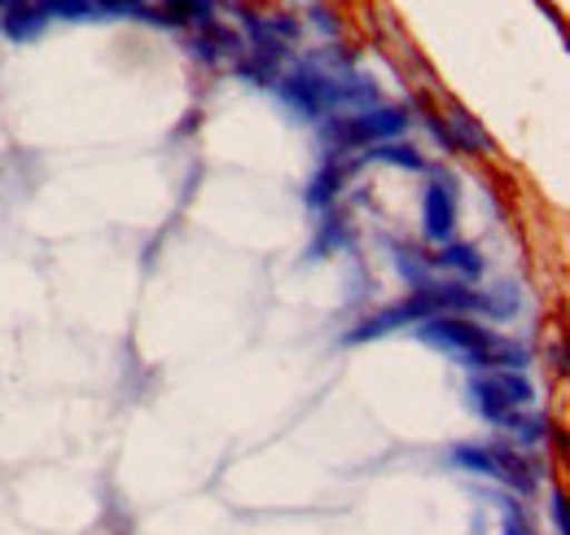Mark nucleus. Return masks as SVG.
I'll list each match as a JSON object with an SVG mask.
<instances>
[{
	"instance_id": "12",
	"label": "nucleus",
	"mask_w": 570,
	"mask_h": 535,
	"mask_svg": "<svg viewBox=\"0 0 570 535\" xmlns=\"http://www.w3.org/2000/svg\"><path fill=\"white\" fill-rule=\"evenodd\" d=\"M497 430L504 435V444L522 448V453H540L549 439H553V421L540 412V408H518L509 412L504 421H497Z\"/></svg>"
},
{
	"instance_id": "6",
	"label": "nucleus",
	"mask_w": 570,
	"mask_h": 535,
	"mask_svg": "<svg viewBox=\"0 0 570 535\" xmlns=\"http://www.w3.org/2000/svg\"><path fill=\"white\" fill-rule=\"evenodd\" d=\"M422 237L430 246L456 242V185L439 167H430V181L422 189Z\"/></svg>"
},
{
	"instance_id": "11",
	"label": "nucleus",
	"mask_w": 570,
	"mask_h": 535,
	"mask_svg": "<svg viewBox=\"0 0 570 535\" xmlns=\"http://www.w3.org/2000/svg\"><path fill=\"white\" fill-rule=\"evenodd\" d=\"M426 260L434 281H456V285H479L483 281V255L470 242H443Z\"/></svg>"
},
{
	"instance_id": "15",
	"label": "nucleus",
	"mask_w": 570,
	"mask_h": 535,
	"mask_svg": "<svg viewBox=\"0 0 570 535\" xmlns=\"http://www.w3.org/2000/svg\"><path fill=\"white\" fill-rule=\"evenodd\" d=\"M356 163H386V167H400V172H430V158L413 145V140H382V145H373V149H364L356 154Z\"/></svg>"
},
{
	"instance_id": "4",
	"label": "nucleus",
	"mask_w": 570,
	"mask_h": 535,
	"mask_svg": "<svg viewBox=\"0 0 570 535\" xmlns=\"http://www.w3.org/2000/svg\"><path fill=\"white\" fill-rule=\"evenodd\" d=\"M448 461L465 474H479V478H492V483H504L509 492L527 496L544 483V466L535 453H522L504 439H488V444H456L448 448Z\"/></svg>"
},
{
	"instance_id": "7",
	"label": "nucleus",
	"mask_w": 570,
	"mask_h": 535,
	"mask_svg": "<svg viewBox=\"0 0 570 535\" xmlns=\"http://www.w3.org/2000/svg\"><path fill=\"white\" fill-rule=\"evenodd\" d=\"M237 13V22H242V40H250V45H285V49H294L298 40H303V18H294V13H285V9H250V4H237L233 9Z\"/></svg>"
},
{
	"instance_id": "21",
	"label": "nucleus",
	"mask_w": 570,
	"mask_h": 535,
	"mask_svg": "<svg viewBox=\"0 0 570 535\" xmlns=\"http://www.w3.org/2000/svg\"><path fill=\"white\" fill-rule=\"evenodd\" d=\"M549 518H553V535H570L567 496H562V492H553V496H549Z\"/></svg>"
},
{
	"instance_id": "3",
	"label": "nucleus",
	"mask_w": 570,
	"mask_h": 535,
	"mask_svg": "<svg viewBox=\"0 0 570 535\" xmlns=\"http://www.w3.org/2000/svg\"><path fill=\"white\" fill-rule=\"evenodd\" d=\"M413 128V110L409 106H364V110H347V115H330L321 119V145L325 158H352L364 154L382 140H400Z\"/></svg>"
},
{
	"instance_id": "1",
	"label": "nucleus",
	"mask_w": 570,
	"mask_h": 535,
	"mask_svg": "<svg viewBox=\"0 0 570 535\" xmlns=\"http://www.w3.org/2000/svg\"><path fill=\"white\" fill-rule=\"evenodd\" d=\"M277 101L294 119L303 124H321L330 115H347V110H364L377 106V79H368L356 70V54L352 49H312L303 58H289L282 79L273 84Z\"/></svg>"
},
{
	"instance_id": "5",
	"label": "nucleus",
	"mask_w": 570,
	"mask_h": 535,
	"mask_svg": "<svg viewBox=\"0 0 570 535\" xmlns=\"http://www.w3.org/2000/svg\"><path fill=\"white\" fill-rule=\"evenodd\" d=\"M465 400H470V408H474L488 426H497V421H504V417L518 412V408H535V382H531L527 373H513V369L470 373Z\"/></svg>"
},
{
	"instance_id": "17",
	"label": "nucleus",
	"mask_w": 570,
	"mask_h": 535,
	"mask_svg": "<svg viewBox=\"0 0 570 535\" xmlns=\"http://www.w3.org/2000/svg\"><path fill=\"white\" fill-rule=\"evenodd\" d=\"M391 255H395V268H400V276H409V285L413 290H422L434 281V272H430V260L422 251H413V246H404V242H391Z\"/></svg>"
},
{
	"instance_id": "2",
	"label": "nucleus",
	"mask_w": 570,
	"mask_h": 535,
	"mask_svg": "<svg viewBox=\"0 0 570 535\" xmlns=\"http://www.w3.org/2000/svg\"><path fill=\"white\" fill-rule=\"evenodd\" d=\"M413 334L434 351L452 356L456 364H465L470 373H492V369L527 373L531 369V347L522 338L500 334L474 317H430L422 325H413Z\"/></svg>"
},
{
	"instance_id": "10",
	"label": "nucleus",
	"mask_w": 570,
	"mask_h": 535,
	"mask_svg": "<svg viewBox=\"0 0 570 535\" xmlns=\"http://www.w3.org/2000/svg\"><path fill=\"white\" fill-rule=\"evenodd\" d=\"M185 49H189V58H198L203 67H233V62L246 54V40H242L237 27L215 22V27H207V31H194Z\"/></svg>"
},
{
	"instance_id": "22",
	"label": "nucleus",
	"mask_w": 570,
	"mask_h": 535,
	"mask_svg": "<svg viewBox=\"0 0 570 535\" xmlns=\"http://www.w3.org/2000/svg\"><path fill=\"white\" fill-rule=\"evenodd\" d=\"M504 535H535V532H527V527H522V518H518V514H513V518H509V523H504Z\"/></svg>"
},
{
	"instance_id": "13",
	"label": "nucleus",
	"mask_w": 570,
	"mask_h": 535,
	"mask_svg": "<svg viewBox=\"0 0 570 535\" xmlns=\"http://www.w3.org/2000/svg\"><path fill=\"white\" fill-rule=\"evenodd\" d=\"M49 27V18L40 13L36 0H0V31L13 40V45H31L40 40Z\"/></svg>"
},
{
	"instance_id": "16",
	"label": "nucleus",
	"mask_w": 570,
	"mask_h": 535,
	"mask_svg": "<svg viewBox=\"0 0 570 535\" xmlns=\"http://www.w3.org/2000/svg\"><path fill=\"white\" fill-rule=\"evenodd\" d=\"M347 246H352V224H347V215H330V211H325L321 233H316V242H312V260L334 255V251H347Z\"/></svg>"
},
{
	"instance_id": "19",
	"label": "nucleus",
	"mask_w": 570,
	"mask_h": 535,
	"mask_svg": "<svg viewBox=\"0 0 570 535\" xmlns=\"http://www.w3.org/2000/svg\"><path fill=\"white\" fill-rule=\"evenodd\" d=\"M303 27H316L321 36H330V40H338L343 36V18L330 9V4H312L307 9V18H303Z\"/></svg>"
},
{
	"instance_id": "9",
	"label": "nucleus",
	"mask_w": 570,
	"mask_h": 535,
	"mask_svg": "<svg viewBox=\"0 0 570 535\" xmlns=\"http://www.w3.org/2000/svg\"><path fill=\"white\" fill-rule=\"evenodd\" d=\"M356 167H360L356 158H325L312 172V181L303 185V206L316 211V215H325L330 206H338V198H343V189H347V181H352Z\"/></svg>"
},
{
	"instance_id": "14",
	"label": "nucleus",
	"mask_w": 570,
	"mask_h": 535,
	"mask_svg": "<svg viewBox=\"0 0 570 535\" xmlns=\"http://www.w3.org/2000/svg\"><path fill=\"white\" fill-rule=\"evenodd\" d=\"M443 128H448V140H452L456 154H497V140L483 133V124L461 106H452L443 115Z\"/></svg>"
},
{
	"instance_id": "8",
	"label": "nucleus",
	"mask_w": 570,
	"mask_h": 535,
	"mask_svg": "<svg viewBox=\"0 0 570 535\" xmlns=\"http://www.w3.org/2000/svg\"><path fill=\"white\" fill-rule=\"evenodd\" d=\"M137 18L167 31H207L219 22V0H158L154 9L145 4Z\"/></svg>"
},
{
	"instance_id": "18",
	"label": "nucleus",
	"mask_w": 570,
	"mask_h": 535,
	"mask_svg": "<svg viewBox=\"0 0 570 535\" xmlns=\"http://www.w3.org/2000/svg\"><path fill=\"white\" fill-rule=\"evenodd\" d=\"M36 4L49 22L53 18H62V22H88L92 18V0H36Z\"/></svg>"
},
{
	"instance_id": "20",
	"label": "nucleus",
	"mask_w": 570,
	"mask_h": 535,
	"mask_svg": "<svg viewBox=\"0 0 570 535\" xmlns=\"http://www.w3.org/2000/svg\"><path fill=\"white\" fill-rule=\"evenodd\" d=\"M145 0H92V18H137Z\"/></svg>"
}]
</instances>
